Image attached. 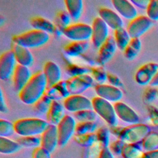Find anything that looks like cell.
Instances as JSON below:
<instances>
[{
    "label": "cell",
    "instance_id": "cell-1",
    "mask_svg": "<svg viewBox=\"0 0 158 158\" xmlns=\"http://www.w3.org/2000/svg\"><path fill=\"white\" fill-rule=\"evenodd\" d=\"M47 89V82L43 72L33 74L25 86L19 92V97L24 104H34L44 94Z\"/></svg>",
    "mask_w": 158,
    "mask_h": 158
},
{
    "label": "cell",
    "instance_id": "cell-2",
    "mask_svg": "<svg viewBox=\"0 0 158 158\" xmlns=\"http://www.w3.org/2000/svg\"><path fill=\"white\" fill-rule=\"evenodd\" d=\"M14 125L15 132L20 136H36L42 135L49 123L38 118H25L16 120Z\"/></svg>",
    "mask_w": 158,
    "mask_h": 158
},
{
    "label": "cell",
    "instance_id": "cell-3",
    "mask_svg": "<svg viewBox=\"0 0 158 158\" xmlns=\"http://www.w3.org/2000/svg\"><path fill=\"white\" fill-rule=\"evenodd\" d=\"M49 39V35L48 33L41 30L33 29L14 36L12 42L27 48H31L45 44Z\"/></svg>",
    "mask_w": 158,
    "mask_h": 158
},
{
    "label": "cell",
    "instance_id": "cell-4",
    "mask_svg": "<svg viewBox=\"0 0 158 158\" xmlns=\"http://www.w3.org/2000/svg\"><path fill=\"white\" fill-rule=\"evenodd\" d=\"M93 109L110 127L117 125L118 120L115 114L114 105L109 101L98 96L94 97L91 100Z\"/></svg>",
    "mask_w": 158,
    "mask_h": 158
},
{
    "label": "cell",
    "instance_id": "cell-5",
    "mask_svg": "<svg viewBox=\"0 0 158 158\" xmlns=\"http://www.w3.org/2000/svg\"><path fill=\"white\" fill-rule=\"evenodd\" d=\"M149 132L148 126L136 123L124 127L118 138L125 144H136L143 141Z\"/></svg>",
    "mask_w": 158,
    "mask_h": 158
},
{
    "label": "cell",
    "instance_id": "cell-6",
    "mask_svg": "<svg viewBox=\"0 0 158 158\" xmlns=\"http://www.w3.org/2000/svg\"><path fill=\"white\" fill-rule=\"evenodd\" d=\"M62 34L73 41H88L91 38L92 28L84 23H72L63 30Z\"/></svg>",
    "mask_w": 158,
    "mask_h": 158
},
{
    "label": "cell",
    "instance_id": "cell-7",
    "mask_svg": "<svg viewBox=\"0 0 158 158\" xmlns=\"http://www.w3.org/2000/svg\"><path fill=\"white\" fill-rule=\"evenodd\" d=\"M77 123L75 118L69 115H65L59 123L57 125L59 138L58 146H65L70 139L75 134Z\"/></svg>",
    "mask_w": 158,
    "mask_h": 158
},
{
    "label": "cell",
    "instance_id": "cell-8",
    "mask_svg": "<svg viewBox=\"0 0 158 158\" xmlns=\"http://www.w3.org/2000/svg\"><path fill=\"white\" fill-rule=\"evenodd\" d=\"M153 25V21L147 15H138L130 20L127 30L131 38H139Z\"/></svg>",
    "mask_w": 158,
    "mask_h": 158
},
{
    "label": "cell",
    "instance_id": "cell-9",
    "mask_svg": "<svg viewBox=\"0 0 158 158\" xmlns=\"http://www.w3.org/2000/svg\"><path fill=\"white\" fill-rule=\"evenodd\" d=\"M94 79L88 74L70 77L67 82V86L70 95L80 94L90 88L93 83Z\"/></svg>",
    "mask_w": 158,
    "mask_h": 158
},
{
    "label": "cell",
    "instance_id": "cell-10",
    "mask_svg": "<svg viewBox=\"0 0 158 158\" xmlns=\"http://www.w3.org/2000/svg\"><path fill=\"white\" fill-rule=\"evenodd\" d=\"M91 41L95 48L99 47L106 41L109 36V27L99 17H96L92 23Z\"/></svg>",
    "mask_w": 158,
    "mask_h": 158
},
{
    "label": "cell",
    "instance_id": "cell-11",
    "mask_svg": "<svg viewBox=\"0 0 158 158\" xmlns=\"http://www.w3.org/2000/svg\"><path fill=\"white\" fill-rule=\"evenodd\" d=\"M63 105L67 110L73 113L86 109H93L91 101L81 94L70 95L64 100Z\"/></svg>",
    "mask_w": 158,
    "mask_h": 158
},
{
    "label": "cell",
    "instance_id": "cell-12",
    "mask_svg": "<svg viewBox=\"0 0 158 158\" xmlns=\"http://www.w3.org/2000/svg\"><path fill=\"white\" fill-rule=\"evenodd\" d=\"M157 72L158 64L148 62L138 68L135 75V80L138 84L145 86L150 84Z\"/></svg>",
    "mask_w": 158,
    "mask_h": 158
},
{
    "label": "cell",
    "instance_id": "cell-13",
    "mask_svg": "<svg viewBox=\"0 0 158 158\" xmlns=\"http://www.w3.org/2000/svg\"><path fill=\"white\" fill-rule=\"evenodd\" d=\"M16 60L12 50L3 52L0 57V78L2 80H8L13 75L17 65Z\"/></svg>",
    "mask_w": 158,
    "mask_h": 158
},
{
    "label": "cell",
    "instance_id": "cell-14",
    "mask_svg": "<svg viewBox=\"0 0 158 158\" xmlns=\"http://www.w3.org/2000/svg\"><path fill=\"white\" fill-rule=\"evenodd\" d=\"M98 96L114 103L118 102L123 97L122 91L117 87L107 84H98L94 88Z\"/></svg>",
    "mask_w": 158,
    "mask_h": 158
},
{
    "label": "cell",
    "instance_id": "cell-15",
    "mask_svg": "<svg viewBox=\"0 0 158 158\" xmlns=\"http://www.w3.org/2000/svg\"><path fill=\"white\" fill-rule=\"evenodd\" d=\"M59 138L56 125L49 124L41 136V147L52 153L58 146Z\"/></svg>",
    "mask_w": 158,
    "mask_h": 158
},
{
    "label": "cell",
    "instance_id": "cell-16",
    "mask_svg": "<svg viewBox=\"0 0 158 158\" xmlns=\"http://www.w3.org/2000/svg\"><path fill=\"white\" fill-rule=\"evenodd\" d=\"M114 107L117 118L123 122L131 125L139 123V117L138 115L125 103L118 101L114 104Z\"/></svg>",
    "mask_w": 158,
    "mask_h": 158
},
{
    "label": "cell",
    "instance_id": "cell-17",
    "mask_svg": "<svg viewBox=\"0 0 158 158\" xmlns=\"http://www.w3.org/2000/svg\"><path fill=\"white\" fill-rule=\"evenodd\" d=\"M117 48L114 37L109 36L99 48L98 56V64L102 65L109 62L114 55Z\"/></svg>",
    "mask_w": 158,
    "mask_h": 158
},
{
    "label": "cell",
    "instance_id": "cell-18",
    "mask_svg": "<svg viewBox=\"0 0 158 158\" xmlns=\"http://www.w3.org/2000/svg\"><path fill=\"white\" fill-rule=\"evenodd\" d=\"M12 76L14 88L16 91L20 92L30 80L32 75L28 67L17 64Z\"/></svg>",
    "mask_w": 158,
    "mask_h": 158
},
{
    "label": "cell",
    "instance_id": "cell-19",
    "mask_svg": "<svg viewBox=\"0 0 158 158\" xmlns=\"http://www.w3.org/2000/svg\"><path fill=\"white\" fill-rule=\"evenodd\" d=\"M99 17L112 30L123 27V22L120 16L113 10L102 7L99 9Z\"/></svg>",
    "mask_w": 158,
    "mask_h": 158
},
{
    "label": "cell",
    "instance_id": "cell-20",
    "mask_svg": "<svg viewBox=\"0 0 158 158\" xmlns=\"http://www.w3.org/2000/svg\"><path fill=\"white\" fill-rule=\"evenodd\" d=\"M111 2L117 12L125 19L131 20L138 16L136 8L130 1L112 0Z\"/></svg>",
    "mask_w": 158,
    "mask_h": 158
},
{
    "label": "cell",
    "instance_id": "cell-21",
    "mask_svg": "<svg viewBox=\"0 0 158 158\" xmlns=\"http://www.w3.org/2000/svg\"><path fill=\"white\" fill-rule=\"evenodd\" d=\"M43 72L46 80L47 88L51 87L61 81L60 69L53 61H48L44 64Z\"/></svg>",
    "mask_w": 158,
    "mask_h": 158
},
{
    "label": "cell",
    "instance_id": "cell-22",
    "mask_svg": "<svg viewBox=\"0 0 158 158\" xmlns=\"http://www.w3.org/2000/svg\"><path fill=\"white\" fill-rule=\"evenodd\" d=\"M11 50L14 54L17 64L28 67L32 65L33 62V57L28 48L13 43Z\"/></svg>",
    "mask_w": 158,
    "mask_h": 158
},
{
    "label": "cell",
    "instance_id": "cell-23",
    "mask_svg": "<svg viewBox=\"0 0 158 158\" xmlns=\"http://www.w3.org/2000/svg\"><path fill=\"white\" fill-rule=\"evenodd\" d=\"M44 95L52 101H59L62 99H65L70 94L67 89L66 81H60L54 85L47 88Z\"/></svg>",
    "mask_w": 158,
    "mask_h": 158
},
{
    "label": "cell",
    "instance_id": "cell-24",
    "mask_svg": "<svg viewBox=\"0 0 158 158\" xmlns=\"http://www.w3.org/2000/svg\"><path fill=\"white\" fill-rule=\"evenodd\" d=\"M64 106L57 101H52L46 114L47 122L49 124L57 125L62 120L64 115Z\"/></svg>",
    "mask_w": 158,
    "mask_h": 158
},
{
    "label": "cell",
    "instance_id": "cell-25",
    "mask_svg": "<svg viewBox=\"0 0 158 158\" xmlns=\"http://www.w3.org/2000/svg\"><path fill=\"white\" fill-rule=\"evenodd\" d=\"M30 23L33 29L44 31L49 35L54 33L55 25L44 17H33L30 19Z\"/></svg>",
    "mask_w": 158,
    "mask_h": 158
},
{
    "label": "cell",
    "instance_id": "cell-26",
    "mask_svg": "<svg viewBox=\"0 0 158 158\" xmlns=\"http://www.w3.org/2000/svg\"><path fill=\"white\" fill-rule=\"evenodd\" d=\"M88 48L89 43L88 41H72L65 46L64 51L69 56L76 57L83 54Z\"/></svg>",
    "mask_w": 158,
    "mask_h": 158
},
{
    "label": "cell",
    "instance_id": "cell-27",
    "mask_svg": "<svg viewBox=\"0 0 158 158\" xmlns=\"http://www.w3.org/2000/svg\"><path fill=\"white\" fill-rule=\"evenodd\" d=\"M64 3L67 11L72 19L74 20L79 19L83 12V1L81 0H65Z\"/></svg>",
    "mask_w": 158,
    "mask_h": 158
},
{
    "label": "cell",
    "instance_id": "cell-28",
    "mask_svg": "<svg viewBox=\"0 0 158 158\" xmlns=\"http://www.w3.org/2000/svg\"><path fill=\"white\" fill-rule=\"evenodd\" d=\"M22 146L17 141L9 138L0 137V152L2 154H12L18 152Z\"/></svg>",
    "mask_w": 158,
    "mask_h": 158
},
{
    "label": "cell",
    "instance_id": "cell-29",
    "mask_svg": "<svg viewBox=\"0 0 158 158\" xmlns=\"http://www.w3.org/2000/svg\"><path fill=\"white\" fill-rule=\"evenodd\" d=\"M114 36L117 47L120 50L124 51L131 39L127 29L122 27L114 30Z\"/></svg>",
    "mask_w": 158,
    "mask_h": 158
},
{
    "label": "cell",
    "instance_id": "cell-30",
    "mask_svg": "<svg viewBox=\"0 0 158 158\" xmlns=\"http://www.w3.org/2000/svg\"><path fill=\"white\" fill-rule=\"evenodd\" d=\"M141 49V41L139 38H131L124 50V56L128 60L136 57Z\"/></svg>",
    "mask_w": 158,
    "mask_h": 158
},
{
    "label": "cell",
    "instance_id": "cell-31",
    "mask_svg": "<svg viewBox=\"0 0 158 158\" xmlns=\"http://www.w3.org/2000/svg\"><path fill=\"white\" fill-rule=\"evenodd\" d=\"M137 144H125L122 155L124 158H144V154Z\"/></svg>",
    "mask_w": 158,
    "mask_h": 158
},
{
    "label": "cell",
    "instance_id": "cell-32",
    "mask_svg": "<svg viewBox=\"0 0 158 158\" xmlns=\"http://www.w3.org/2000/svg\"><path fill=\"white\" fill-rule=\"evenodd\" d=\"M97 124L94 122H78L77 123L75 135H83L94 133L97 130Z\"/></svg>",
    "mask_w": 158,
    "mask_h": 158
},
{
    "label": "cell",
    "instance_id": "cell-33",
    "mask_svg": "<svg viewBox=\"0 0 158 158\" xmlns=\"http://www.w3.org/2000/svg\"><path fill=\"white\" fill-rule=\"evenodd\" d=\"M52 101V100L44 94L33 104L34 111L39 115H43L44 114H47Z\"/></svg>",
    "mask_w": 158,
    "mask_h": 158
},
{
    "label": "cell",
    "instance_id": "cell-34",
    "mask_svg": "<svg viewBox=\"0 0 158 158\" xmlns=\"http://www.w3.org/2000/svg\"><path fill=\"white\" fill-rule=\"evenodd\" d=\"M17 141L22 147L36 149L41 146V138L36 136H20Z\"/></svg>",
    "mask_w": 158,
    "mask_h": 158
},
{
    "label": "cell",
    "instance_id": "cell-35",
    "mask_svg": "<svg viewBox=\"0 0 158 158\" xmlns=\"http://www.w3.org/2000/svg\"><path fill=\"white\" fill-rule=\"evenodd\" d=\"M97 142L99 144V147L102 148H108L109 144L110 131L106 127H102L98 128L96 133Z\"/></svg>",
    "mask_w": 158,
    "mask_h": 158
},
{
    "label": "cell",
    "instance_id": "cell-36",
    "mask_svg": "<svg viewBox=\"0 0 158 158\" xmlns=\"http://www.w3.org/2000/svg\"><path fill=\"white\" fill-rule=\"evenodd\" d=\"M97 115L93 109H86L73 113L74 117L79 122H94L97 118Z\"/></svg>",
    "mask_w": 158,
    "mask_h": 158
},
{
    "label": "cell",
    "instance_id": "cell-37",
    "mask_svg": "<svg viewBox=\"0 0 158 158\" xmlns=\"http://www.w3.org/2000/svg\"><path fill=\"white\" fill-rule=\"evenodd\" d=\"M75 141L80 146L88 148L93 146L97 142L96 133L86 134L83 135H75Z\"/></svg>",
    "mask_w": 158,
    "mask_h": 158
},
{
    "label": "cell",
    "instance_id": "cell-38",
    "mask_svg": "<svg viewBox=\"0 0 158 158\" xmlns=\"http://www.w3.org/2000/svg\"><path fill=\"white\" fill-rule=\"evenodd\" d=\"M144 149L151 151L154 148L158 147V134L155 132H149L142 141Z\"/></svg>",
    "mask_w": 158,
    "mask_h": 158
},
{
    "label": "cell",
    "instance_id": "cell-39",
    "mask_svg": "<svg viewBox=\"0 0 158 158\" xmlns=\"http://www.w3.org/2000/svg\"><path fill=\"white\" fill-rule=\"evenodd\" d=\"M15 132L14 125L12 122L1 118L0 120V137L9 138Z\"/></svg>",
    "mask_w": 158,
    "mask_h": 158
},
{
    "label": "cell",
    "instance_id": "cell-40",
    "mask_svg": "<svg viewBox=\"0 0 158 158\" xmlns=\"http://www.w3.org/2000/svg\"><path fill=\"white\" fill-rule=\"evenodd\" d=\"M91 72L93 78L96 81L98 84H104V83L107 80V73L103 68L101 67H93L91 69Z\"/></svg>",
    "mask_w": 158,
    "mask_h": 158
},
{
    "label": "cell",
    "instance_id": "cell-41",
    "mask_svg": "<svg viewBox=\"0 0 158 158\" xmlns=\"http://www.w3.org/2000/svg\"><path fill=\"white\" fill-rule=\"evenodd\" d=\"M89 70L85 67H83L75 64H71L67 67L66 72L71 77L87 74Z\"/></svg>",
    "mask_w": 158,
    "mask_h": 158
},
{
    "label": "cell",
    "instance_id": "cell-42",
    "mask_svg": "<svg viewBox=\"0 0 158 158\" xmlns=\"http://www.w3.org/2000/svg\"><path fill=\"white\" fill-rule=\"evenodd\" d=\"M147 16L152 21L158 20V0H151L146 9Z\"/></svg>",
    "mask_w": 158,
    "mask_h": 158
},
{
    "label": "cell",
    "instance_id": "cell-43",
    "mask_svg": "<svg viewBox=\"0 0 158 158\" xmlns=\"http://www.w3.org/2000/svg\"><path fill=\"white\" fill-rule=\"evenodd\" d=\"M158 89L155 87L150 86L148 88L144 93L143 100L146 103H151L157 98H158Z\"/></svg>",
    "mask_w": 158,
    "mask_h": 158
},
{
    "label": "cell",
    "instance_id": "cell-44",
    "mask_svg": "<svg viewBox=\"0 0 158 158\" xmlns=\"http://www.w3.org/2000/svg\"><path fill=\"white\" fill-rule=\"evenodd\" d=\"M125 143L120 140V139L115 141L110 145V150L111 152L115 155H120L122 154L123 147Z\"/></svg>",
    "mask_w": 158,
    "mask_h": 158
},
{
    "label": "cell",
    "instance_id": "cell-45",
    "mask_svg": "<svg viewBox=\"0 0 158 158\" xmlns=\"http://www.w3.org/2000/svg\"><path fill=\"white\" fill-rule=\"evenodd\" d=\"M149 117L151 122L155 126H158V109L153 106L148 107Z\"/></svg>",
    "mask_w": 158,
    "mask_h": 158
},
{
    "label": "cell",
    "instance_id": "cell-46",
    "mask_svg": "<svg viewBox=\"0 0 158 158\" xmlns=\"http://www.w3.org/2000/svg\"><path fill=\"white\" fill-rule=\"evenodd\" d=\"M33 158H51V153L41 146L35 149L33 153Z\"/></svg>",
    "mask_w": 158,
    "mask_h": 158
},
{
    "label": "cell",
    "instance_id": "cell-47",
    "mask_svg": "<svg viewBox=\"0 0 158 158\" xmlns=\"http://www.w3.org/2000/svg\"><path fill=\"white\" fill-rule=\"evenodd\" d=\"M107 80L112 86H114L117 88H119L123 86V83L121 80L117 76H116L113 73H107Z\"/></svg>",
    "mask_w": 158,
    "mask_h": 158
},
{
    "label": "cell",
    "instance_id": "cell-48",
    "mask_svg": "<svg viewBox=\"0 0 158 158\" xmlns=\"http://www.w3.org/2000/svg\"><path fill=\"white\" fill-rule=\"evenodd\" d=\"M130 1L135 6L146 10L150 2L149 0H131Z\"/></svg>",
    "mask_w": 158,
    "mask_h": 158
},
{
    "label": "cell",
    "instance_id": "cell-49",
    "mask_svg": "<svg viewBox=\"0 0 158 158\" xmlns=\"http://www.w3.org/2000/svg\"><path fill=\"white\" fill-rule=\"evenodd\" d=\"M98 158H115L114 154L111 152L109 148H102L99 152Z\"/></svg>",
    "mask_w": 158,
    "mask_h": 158
},
{
    "label": "cell",
    "instance_id": "cell-50",
    "mask_svg": "<svg viewBox=\"0 0 158 158\" xmlns=\"http://www.w3.org/2000/svg\"><path fill=\"white\" fill-rule=\"evenodd\" d=\"M0 111L2 113H6L7 112V107L1 89L0 90Z\"/></svg>",
    "mask_w": 158,
    "mask_h": 158
},
{
    "label": "cell",
    "instance_id": "cell-51",
    "mask_svg": "<svg viewBox=\"0 0 158 158\" xmlns=\"http://www.w3.org/2000/svg\"><path fill=\"white\" fill-rule=\"evenodd\" d=\"M149 85H151V86H153L155 88L158 87V72L154 76V77L153 78V79L152 80Z\"/></svg>",
    "mask_w": 158,
    "mask_h": 158
},
{
    "label": "cell",
    "instance_id": "cell-52",
    "mask_svg": "<svg viewBox=\"0 0 158 158\" xmlns=\"http://www.w3.org/2000/svg\"><path fill=\"white\" fill-rule=\"evenodd\" d=\"M157 95H158V94H157Z\"/></svg>",
    "mask_w": 158,
    "mask_h": 158
}]
</instances>
